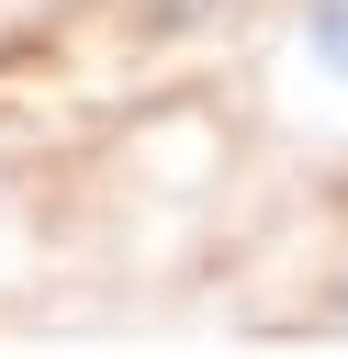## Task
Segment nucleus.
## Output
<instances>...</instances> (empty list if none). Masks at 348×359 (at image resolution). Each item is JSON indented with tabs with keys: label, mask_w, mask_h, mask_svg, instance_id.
<instances>
[{
	"label": "nucleus",
	"mask_w": 348,
	"mask_h": 359,
	"mask_svg": "<svg viewBox=\"0 0 348 359\" xmlns=\"http://www.w3.org/2000/svg\"><path fill=\"white\" fill-rule=\"evenodd\" d=\"M292 56H303V79L348 90V0H292Z\"/></svg>",
	"instance_id": "f257e3e1"
}]
</instances>
